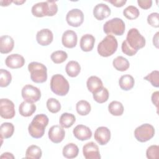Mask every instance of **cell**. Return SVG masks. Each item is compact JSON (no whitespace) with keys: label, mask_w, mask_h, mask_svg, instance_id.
<instances>
[{"label":"cell","mask_w":159,"mask_h":159,"mask_svg":"<svg viewBox=\"0 0 159 159\" xmlns=\"http://www.w3.org/2000/svg\"><path fill=\"white\" fill-rule=\"evenodd\" d=\"M48 117L43 114L36 115L28 127L30 135L35 139H40L45 133V127L48 124Z\"/></svg>","instance_id":"cell-1"},{"label":"cell","mask_w":159,"mask_h":159,"mask_svg":"<svg viewBox=\"0 0 159 159\" xmlns=\"http://www.w3.org/2000/svg\"><path fill=\"white\" fill-rule=\"evenodd\" d=\"M101 80L96 76H91L87 80L86 86L89 91L93 94L100 89L102 86Z\"/></svg>","instance_id":"cell-23"},{"label":"cell","mask_w":159,"mask_h":159,"mask_svg":"<svg viewBox=\"0 0 159 159\" xmlns=\"http://www.w3.org/2000/svg\"><path fill=\"white\" fill-rule=\"evenodd\" d=\"M76 109L78 114L80 116H86L90 112L91 107L87 101L81 100L76 103Z\"/></svg>","instance_id":"cell-33"},{"label":"cell","mask_w":159,"mask_h":159,"mask_svg":"<svg viewBox=\"0 0 159 159\" xmlns=\"http://www.w3.org/2000/svg\"><path fill=\"white\" fill-rule=\"evenodd\" d=\"M73 133L77 139L81 141L88 140L92 137V132L91 129L88 127L82 124L76 125L73 129Z\"/></svg>","instance_id":"cell-17"},{"label":"cell","mask_w":159,"mask_h":159,"mask_svg":"<svg viewBox=\"0 0 159 159\" xmlns=\"http://www.w3.org/2000/svg\"><path fill=\"white\" fill-rule=\"evenodd\" d=\"M95 43V38L91 34L83 35L80 40V48L84 52H90L93 50Z\"/></svg>","instance_id":"cell-21"},{"label":"cell","mask_w":159,"mask_h":159,"mask_svg":"<svg viewBox=\"0 0 159 159\" xmlns=\"http://www.w3.org/2000/svg\"><path fill=\"white\" fill-rule=\"evenodd\" d=\"M14 132V126L11 122H4L0 127L1 137L3 139H9L13 135Z\"/></svg>","instance_id":"cell-29"},{"label":"cell","mask_w":159,"mask_h":159,"mask_svg":"<svg viewBox=\"0 0 159 159\" xmlns=\"http://www.w3.org/2000/svg\"><path fill=\"white\" fill-rule=\"evenodd\" d=\"M111 11L110 7L106 4L99 3L96 5L93 9L94 17L99 20H102L110 16Z\"/></svg>","instance_id":"cell-19"},{"label":"cell","mask_w":159,"mask_h":159,"mask_svg":"<svg viewBox=\"0 0 159 159\" xmlns=\"http://www.w3.org/2000/svg\"><path fill=\"white\" fill-rule=\"evenodd\" d=\"M121 48H122V52L128 55V56H133L134 55H135L137 52V51L133 50L132 48H131L126 43L125 40H124L122 43V46H121Z\"/></svg>","instance_id":"cell-41"},{"label":"cell","mask_w":159,"mask_h":159,"mask_svg":"<svg viewBox=\"0 0 159 159\" xmlns=\"http://www.w3.org/2000/svg\"><path fill=\"white\" fill-rule=\"evenodd\" d=\"M76 121L75 116L71 113H63L59 119L60 125L63 128H69L71 127Z\"/></svg>","instance_id":"cell-28"},{"label":"cell","mask_w":159,"mask_h":159,"mask_svg":"<svg viewBox=\"0 0 159 159\" xmlns=\"http://www.w3.org/2000/svg\"><path fill=\"white\" fill-rule=\"evenodd\" d=\"M42 152L41 148L35 145H30L25 152V158H33V159H39L42 157Z\"/></svg>","instance_id":"cell-30"},{"label":"cell","mask_w":159,"mask_h":159,"mask_svg":"<svg viewBox=\"0 0 159 159\" xmlns=\"http://www.w3.org/2000/svg\"><path fill=\"white\" fill-rule=\"evenodd\" d=\"M146 156L148 159H158L159 157V147L157 145L150 146L147 149Z\"/></svg>","instance_id":"cell-39"},{"label":"cell","mask_w":159,"mask_h":159,"mask_svg":"<svg viewBox=\"0 0 159 159\" xmlns=\"http://www.w3.org/2000/svg\"><path fill=\"white\" fill-rule=\"evenodd\" d=\"M50 89L58 96H65L69 91L70 84L67 80L60 74L52 76L50 80Z\"/></svg>","instance_id":"cell-5"},{"label":"cell","mask_w":159,"mask_h":159,"mask_svg":"<svg viewBox=\"0 0 159 159\" xmlns=\"http://www.w3.org/2000/svg\"><path fill=\"white\" fill-rule=\"evenodd\" d=\"M109 112L115 116H122L124 112V106L122 104L117 101H113L108 106Z\"/></svg>","instance_id":"cell-31"},{"label":"cell","mask_w":159,"mask_h":159,"mask_svg":"<svg viewBox=\"0 0 159 159\" xmlns=\"http://www.w3.org/2000/svg\"><path fill=\"white\" fill-rule=\"evenodd\" d=\"M48 135L49 139L55 143H58L63 141L65 136V131L61 125H55L52 126L48 130Z\"/></svg>","instance_id":"cell-13"},{"label":"cell","mask_w":159,"mask_h":159,"mask_svg":"<svg viewBox=\"0 0 159 159\" xmlns=\"http://www.w3.org/2000/svg\"><path fill=\"white\" fill-rule=\"evenodd\" d=\"M6 66L12 69H17L22 67L25 64L24 58L17 53L11 54L7 57L5 60Z\"/></svg>","instance_id":"cell-16"},{"label":"cell","mask_w":159,"mask_h":159,"mask_svg":"<svg viewBox=\"0 0 159 159\" xmlns=\"http://www.w3.org/2000/svg\"><path fill=\"white\" fill-rule=\"evenodd\" d=\"M36 111V106L34 102L24 101L22 102L19 107V112L22 116L29 117Z\"/></svg>","instance_id":"cell-22"},{"label":"cell","mask_w":159,"mask_h":159,"mask_svg":"<svg viewBox=\"0 0 159 159\" xmlns=\"http://www.w3.org/2000/svg\"><path fill=\"white\" fill-rule=\"evenodd\" d=\"M79 153V148L78 146L73 143H70L66 145L62 151V153L64 157L66 158H76Z\"/></svg>","instance_id":"cell-25"},{"label":"cell","mask_w":159,"mask_h":159,"mask_svg":"<svg viewBox=\"0 0 159 159\" xmlns=\"http://www.w3.org/2000/svg\"><path fill=\"white\" fill-rule=\"evenodd\" d=\"M152 101L153 104L156 106L157 111L158 109V99H159V92L158 91H155L152 93Z\"/></svg>","instance_id":"cell-43"},{"label":"cell","mask_w":159,"mask_h":159,"mask_svg":"<svg viewBox=\"0 0 159 159\" xmlns=\"http://www.w3.org/2000/svg\"><path fill=\"white\" fill-rule=\"evenodd\" d=\"M65 71L67 75L72 78L77 76L81 71V66L76 61H70L65 66Z\"/></svg>","instance_id":"cell-27"},{"label":"cell","mask_w":159,"mask_h":159,"mask_svg":"<svg viewBox=\"0 0 159 159\" xmlns=\"http://www.w3.org/2000/svg\"><path fill=\"white\" fill-rule=\"evenodd\" d=\"M0 158L2 159V158H14V155L11 153H9V152H5V153H3Z\"/></svg>","instance_id":"cell-45"},{"label":"cell","mask_w":159,"mask_h":159,"mask_svg":"<svg viewBox=\"0 0 159 159\" xmlns=\"http://www.w3.org/2000/svg\"><path fill=\"white\" fill-rule=\"evenodd\" d=\"M47 107L50 112L57 113L61 109V104L57 99L51 98L47 101Z\"/></svg>","instance_id":"cell-37"},{"label":"cell","mask_w":159,"mask_h":159,"mask_svg":"<svg viewBox=\"0 0 159 159\" xmlns=\"http://www.w3.org/2000/svg\"><path fill=\"white\" fill-rule=\"evenodd\" d=\"M32 14L37 17L53 16L58 11V6L55 1H47L35 4L32 7Z\"/></svg>","instance_id":"cell-2"},{"label":"cell","mask_w":159,"mask_h":159,"mask_svg":"<svg viewBox=\"0 0 159 159\" xmlns=\"http://www.w3.org/2000/svg\"><path fill=\"white\" fill-rule=\"evenodd\" d=\"M32 81L36 83H42L47 80V69L42 63L32 61L28 65Z\"/></svg>","instance_id":"cell-4"},{"label":"cell","mask_w":159,"mask_h":159,"mask_svg":"<svg viewBox=\"0 0 159 159\" xmlns=\"http://www.w3.org/2000/svg\"><path fill=\"white\" fill-rule=\"evenodd\" d=\"M109 91L107 88L102 87L98 91L93 94L94 100L100 104L104 103L108 100L109 98Z\"/></svg>","instance_id":"cell-32"},{"label":"cell","mask_w":159,"mask_h":159,"mask_svg":"<svg viewBox=\"0 0 159 159\" xmlns=\"http://www.w3.org/2000/svg\"><path fill=\"white\" fill-rule=\"evenodd\" d=\"M14 46V41L9 35H2L0 37V52L8 53L12 51Z\"/></svg>","instance_id":"cell-20"},{"label":"cell","mask_w":159,"mask_h":159,"mask_svg":"<svg viewBox=\"0 0 159 159\" xmlns=\"http://www.w3.org/2000/svg\"><path fill=\"white\" fill-rule=\"evenodd\" d=\"M68 58L66 52L63 50H57L53 52L51 55L50 58L52 61L56 64H59L64 62Z\"/></svg>","instance_id":"cell-35"},{"label":"cell","mask_w":159,"mask_h":159,"mask_svg":"<svg viewBox=\"0 0 159 159\" xmlns=\"http://www.w3.org/2000/svg\"><path fill=\"white\" fill-rule=\"evenodd\" d=\"M112 65L116 70L120 71H126L130 66L128 60L122 56H118L114 58L112 61Z\"/></svg>","instance_id":"cell-26"},{"label":"cell","mask_w":159,"mask_h":159,"mask_svg":"<svg viewBox=\"0 0 159 159\" xmlns=\"http://www.w3.org/2000/svg\"><path fill=\"white\" fill-rule=\"evenodd\" d=\"M53 39V33L48 29H43L38 31L36 35L37 42L42 46H47L50 45L52 42Z\"/></svg>","instance_id":"cell-15"},{"label":"cell","mask_w":159,"mask_h":159,"mask_svg":"<svg viewBox=\"0 0 159 159\" xmlns=\"http://www.w3.org/2000/svg\"><path fill=\"white\" fill-rule=\"evenodd\" d=\"M21 94L24 101L31 102H35L41 98L40 90L31 84L25 85L22 89Z\"/></svg>","instance_id":"cell-9"},{"label":"cell","mask_w":159,"mask_h":159,"mask_svg":"<svg viewBox=\"0 0 159 159\" xmlns=\"http://www.w3.org/2000/svg\"><path fill=\"white\" fill-rule=\"evenodd\" d=\"M143 79L150 82L152 85L154 87L158 88L159 86V72L158 70L152 71L150 73L145 76Z\"/></svg>","instance_id":"cell-38"},{"label":"cell","mask_w":159,"mask_h":159,"mask_svg":"<svg viewBox=\"0 0 159 159\" xmlns=\"http://www.w3.org/2000/svg\"><path fill=\"white\" fill-rule=\"evenodd\" d=\"M117 47L118 43L116 37L112 35H107L99 43L97 50L100 56L108 57L116 52Z\"/></svg>","instance_id":"cell-3"},{"label":"cell","mask_w":159,"mask_h":159,"mask_svg":"<svg viewBox=\"0 0 159 159\" xmlns=\"http://www.w3.org/2000/svg\"><path fill=\"white\" fill-rule=\"evenodd\" d=\"M77 39V35L75 31L67 30L62 35L61 42L64 47L72 48L76 45Z\"/></svg>","instance_id":"cell-18"},{"label":"cell","mask_w":159,"mask_h":159,"mask_svg":"<svg viewBox=\"0 0 159 159\" xmlns=\"http://www.w3.org/2000/svg\"><path fill=\"white\" fill-rule=\"evenodd\" d=\"M94 139L101 145L107 144L111 139L110 130L104 126L99 127L94 132Z\"/></svg>","instance_id":"cell-14"},{"label":"cell","mask_w":159,"mask_h":159,"mask_svg":"<svg viewBox=\"0 0 159 159\" xmlns=\"http://www.w3.org/2000/svg\"><path fill=\"white\" fill-rule=\"evenodd\" d=\"M137 3L139 6L143 9H148L151 7L152 5V1L151 0H138Z\"/></svg>","instance_id":"cell-42"},{"label":"cell","mask_w":159,"mask_h":159,"mask_svg":"<svg viewBox=\"0 0 159 159\" xmlns=\"http://www.w3.org/2000/svg\"><path fill=\"white\" fill-rule=\"evenodd\" d=\"M12 76L11 73L4 69L0 70V86L2 88L7 86L11 82Z\"/></svg>","instance_id":"cell-36"},{"label":"cell","mask_w":159,"mask_h":159,"mask_svg":"<svg viewBox=\"0 0 159 159\" xmlns=\"http://www.w3.org/2000/svg\"><path fill=\"white\" fill-rule=\"evenodd\" d=\"M16 114L14 104L12 101L7 98L0 99V115L6 119H12Z\"/></svg>","instance_id":"cell-10"},{"label":"cell","mask_w":159,"mask_h":159,"mask_svg":"<svg viewBox=\"0 0 159 159\" xmlns=\"http://www.w3.org/2000/svg\"><path fill=\"white\" fill-rule=\"evenodd\" d=\"M11 2H13V1H0L1 6H7Z\"/></svg>","instance_id":"cell-47"},{"label":"cell","mask_w":159,"mask_h":159,"mask_svg":"<svg viewBox=\"0 0 159 159\" xmlns=\"http://www.w3.org/2000/svg\"><path fill=\"white\" fill-rule=\"evenodd\" d=\"M125 40L131 48L137 52L139 49L145 47L146 42L144 37L141 35L136 28H132L128 31Z\"/></svg>","instance_id":"cell-6"},{"label":"cell","mask_w":159,"mask_h":159,"mask_svg":"<svg viewBox=\"0 0 159 159\" xmlns=\"http://www.w3.org/2000/svg\"><path fill=\"white\" fill-rule=\"evenodd\" d=\"M25 1H13V2L17 5H20L23 3H24Z\"/></svg>","instance_id":"cell-48"},{"label":"cell","mask_w":159,"mask_h":159,"mask_svg":"<svg viewBox=\"0 0 159 159\" xmlns=\"http://www.w3.org/2000/svg\"><path fill=\"white\" fill-rule=\"evenodd\" d=\"M155 135V129L149 124H143L137 127L134 131V136L137 141L145 142L150 140Z\"/></svg>","instance_id":"cell-8"},{"label":"cell","mask_w":159,"mask_h":159,"mask_svg":"<svg viewBox=\"0 0 159 159\" xmlns=\"http://www.w3.org/2000/svg\"><path fill=\"white\" fill-rule=\"evenodd\" d=\"M135 84V80L130 75H124L120 76L119 80L120 88L124 91H129L133 88Z\"/></svg>","instance_id":"cell-24"},{"label":"cell","mask_w":159,"mask_h":159,"mask_svg":"<svg viewBox=\"0 0 159 159\" xmlns=\"http://www.w3.org/2000/svg\"><path fill=\"white\" fill-rule=\"evenodd\" d=\"M66 20L72 27H79L84 21L83 12L79 9H73L68 12L66 16Z\"/></svg>","instance_id":"cell-11"},{"label":"cell","mask_w":159,"mask_h":159,"mask_svg":"<svg viewBox=\"0 0 159 159\" xmlns=\"http://www.w3.org/2000/svg\"><path fill=\"white\" fill-rule=\"evenodd\" d=\"M147 22L151 26L158 28L159 27V14L152 12L147 17Z\"/></svg>","instance_id":"cell-40"},{"label":"cell","mask_w":159,"mask_h":159,"mask_svg":"<svg viewBox=\"0 0 159 159\" xmlns=\"http://www.w3.org/2000/svg\"><path fill=\"white\" fill-rule=\"evenodd\" d=\"M125 25L122 19L115 17L106 22L103 25L104 32L107 35H122L125 32Z\"/></svg>","instance_id":"cell-7"},{"label":"cell","mask_w":159,"mask_h":159,"mask_svg":"<svg viewBox=\"0 0 159 159\" xmlns=\"http://www.w3.org/2000/svg\"><path fill=\"white\" fill-rule=\"evenodd\" d=\"M109 2L111 3L113 6L117 7H122L127 2L126 0H111L108 1Z\"/></svg>","instance_id":"cell-44"},{"label":"cell","mask_w":159,"mask_h":159,"mask_svg":"<svg viewBox=\"0 0 159 159\" xmlns=\"http://www.w3.org/2000/svg\"><path fill=\"white\" fill-rule=\"evenodd\" d=\"M158 32H157L155 35V36H153V45L157 47V48H158Z\"/></svg>","instance_id":"cell-46"},{"label":"cell","mask_w":159,"mask_h":159,"mask_svg":"<svg viewBox=\"0 0 159 159\" xmlns=\"http://www.w3.org/2000/svg\"><path fill=\"white\" fill-rule=\"evenodd\" d=\"M124 16L129 20H134L137 19L139 15V10L134 6H129L123 11Z\"/></svg>","instance_id":"cell-34"},{"label":"cell","mask_w":159,"mask_h":159,"mask_svg":"<svg viewBox=\"0 0 159 159\" xmlns=\"http://www.w3.org/2000/svg\"><path fill=\"white\" fill-rule=\"evenodd\" d=\"M83 153L86 159H100L98 146L93 142H88L83 147Z\"/></svg>","instance_id":"cell-12"}]
</instances>
